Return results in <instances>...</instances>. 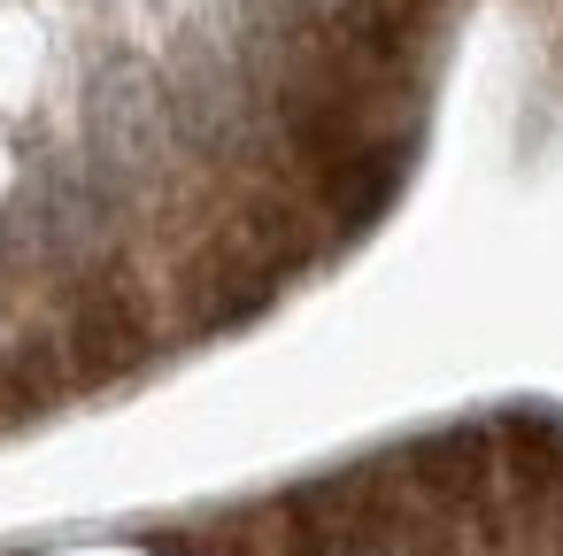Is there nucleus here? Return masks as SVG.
Segmentation results:
<instances>
[{"mask_svg": "<svg viewBox=\"0 0 563 556\" xmlns=\"http://www.w3.org/2000/svg\"><path fill=\"white\" fill-rule=\"evenodd\" d=\"M0 232H9V248L32 255V263H78L109 232V194H101L93 171H40V178L16 186Z\"/></svg>", "mask_w": 563, "mask_h": 556, "instance_id": "nucleus-1", "label": "nucleus"}, {"mask_svg": "<svg viewBox=\"0 0 563 556\" xmlns=\"http://www.w3.org/2000/svg\"><path fill=\"white\" fill-rule=\"evenodd\" d=\"M163 148H170V94L132 63L101 70L93 94H86V155H93V171L101 178H140V171L163 163Z\"/></svg>", "mask_w": 563, "mask_h": 556, "instance_id": "nucleus-2", "label": "nucleus"}, {"mask_svg": "<svg viewBox=\"0 0 563 556\" xmlns=\"http://www.w3.org/2000/svg\"><path fill=\"white\" fill-rule=\"evenodd\" d=\"M301 9H340V0H301Z\"/></svg>", "mask_w": 563, "mask_h": 556, "instance_id": "nucleus-3", "label": "nucleus"}]
</instances>
